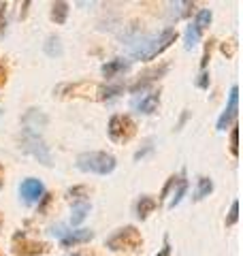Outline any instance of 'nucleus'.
<instances>
[{
  "mask_svg": "<svg viewBox=\"0 0 243 256\" xmlns=\"http://www.w3.org/2000/svg\"><path fill=\"white\" fill-rule=\"evenodd\" d=\"M171 20H182V18H190L194 13V2H175L171 4Z\"/></svg>",
  "mask_w": 243,
  "mask_h": 256,
  "instance_id": "nucleus-24",
  "label": "nucleus"
},
{
  "mask_svg": "<svg viewBox=\"0 0 243 256\" xmlns=\"http://www.w3.org/2000/svg\"><path fill=\"white\" fill-rule=\"evenodd\" d=\"M177 30L175 28H164L162 32H158L156 36H150V38H143V43L136 45V50L132 52V56L136 60H143V62H150L154 60L156 56H160L162 52H166L175 41H177Z\"/></svg>",
  "mask_w": 243,
  "mask_h": 256,
  "instance_id": "nucleus-1",
  "label": "nucleus"
},
{
  "mask_svg": "<svg viewBox=\"0 0 243 256\" xmlns=\"http://www.w3.org/2000/svg\"><path fill=\"white\" fill-rule=\"evenodd\" d=\"M72 256H77V254H72Z\"/></svg>",
  "mask_w": 243,
  "mask_h": 256,
  "instance_id": "nucleus-43",
  "label": "nucleus"
},
{
  "mask_svg": "<svg viewBox=\"0 0 243 256\" xmlns=\"http://www.w3.org/2000/svg\"><path fill=\"white\" fill-rule=\"evenodd\" d=\"M104 248L111 252H139L143 248V235L136 226L128 224V226H122L111 237H107Z\"/></svg>",
  "mask_w": 243,
  "mask_h": 256,
  "instance_id": "nucleus-3",
  "label": "nucleus"
},
{
  "mask_svg": "<svg viewBox=\"0 0 243 256\" xmlns=\"http://www.w3.org/2000/svg\"><path fill=\"white\" fill-rule=\"evenodd\" d=\"M68 230H66V226H62V224H58V226H52L50 228V235H54V237H58V239H62L64 235H66Z\"/></svg>",
  "mask_w": 243,
  "mask_h": 256,
  "instance_id": "nucleus-34",
  "label": "nucleus"
},
{
  "mask_svg": "<svg viewBox=\"0 0 243 256\" xmlns=\"http://www.w3.org/2000/svg\"><path fill=\"white\" fill-rule=\"evenodd\" d=\"M28 6H30V2H24V4H22V13H20V18H22V20L26 18V13H28Z\"/></svg>",
  "mask_w": 243,
  "mask_h": 256,
  "instance_id": "nucleus-37",
  "label": "nucleus"
},
{
  "mask_svg": "<svg viewBox=\"0 0 243 256\" xmlns=\"http://www.w3.org/2000/svg\"><path fill=\"white\" fill-rule=\"evenodd\" d=\"M220 52L226 56V58H232L234 52H237V43H234V38H232V41H224L220 45Z\"/></svg>",
  "mask_w": 243,
  "mask_h": 256,
  "instance_id": "nucleus-30",
  "label": "nucleus"
},
{
  "mask_svg": "<svg viewBox=\"0 0 243 256\" xmlns=\"http://www.w3.org/2000/svg\"><path fill=\"white\" fill-rule=\"evenodd\" d=\"M212 20H214L212 9H198V11H196V20H194L192 24H194V26H196L200 32H205V30L209 28V24H212Z\"/></svg>",
  "mask_w": 243,
  "mask_h": 256,
  "instance_id": "nucleus-25",
  "label": "nucleus"
},
{
  "mask_svg": "<svg viewBox=\"0 0 243 256\" xmlns=\"http://www.w3.org/2000/svg\"><path fill=\"white\" fill-rule=\"evenodd\" d=\"M239 220V201L234 198L230 203V210H228V216H226V226H234Z\"/></svg>",
  "mask_w": 243,
  "mask_h": 256,
  "instance_id": "nucleus-26",
  "label": "nucleus"
},
{
  "mask_svg": "<svg viewBox=\"0 0 243 256\" xmlns=\"http://www.w3.org/2000/svg\"><path fill=\"white\" fill-rule=\"evenodd\" d=\"M0 118H2V109H0Z\"/></svg>",
  "mask_w": 243,
  "mask_h": 256,
  "instance_id": "nucleus-42",
  "label": "nucleus"
},
{
  "mask_svg": "<svg viewBox=\"0 0 243 256\" xmlns=\"http://www.w3.org/2000/svg\"><path fill=\"white\" fill-rule=\"evenodd\" d=\"M124 92V86L122 84H116V86H100L98 90H96V98L98 100H111L116 98L118 94Z\"/></svg>",
  "mask_w": 243,
  "mask_h": 256,
  "instance_id": "nucleus-22",
  "label": "nucleus"
},
{
  "mask_svg": "<svg viewBox=\"0 0 243 256\" xmlns=\"http://www.w3.org/2000/svg\"><path fill=\"white\" fill-rule=\"evenodd\" d=\"M156 256H171V244H168V237H164V246L160 248V252Z\"/></svg>",
  "mask_w": 243,
  "mask_h": 256,
  "instance_id": "nucleus-35",
  "label": "nucleus"
},
{
  "mask_svg": "<svg viewBox=\"0 0 243 256\" xmlns=\"http://www.w3.org/2000/svg\"><path fill=\"white\" fill-rule=\"evenodd\" d=\"M88 196H90V190H88V186H72L66 192V201L72 203V205L88 203Z\"/></svg>",
  "mask_w": 243,
  "mask_h": 256,
  "instance_id": "nucleus-20",
  "label": "nucleus"
},
{
  "mask_svg": "<svg viewBox=\"0 0 243 256\" xmlns=\"http://www.w3.org/2000/svg\"><path fill=\"white\" fill-rule=\"evenodd\" d=\"M107 134L113 143H128L134 134H136V122L130 118V116H122V114H116L111 116L109 120V126H107Z\"/></svg>",
  "mask_w": 243,
  "mask_h": 256,
  "instance_id": "nucleus-5",
  "label": "nucleus"
},
{
  "mask_svg": "<svg viewBox=\"0 0 243 256\" xmlns=\"http://www.w3.org/2000/svg\"><path fill=\"white\" fill-rule=\"evenodd\" d=\"M196 88H200V90H209V73L207 70H200V75L196 79Z\"/></svg>",
  "mask_w": 243,
  "mask_h": 256,
  "instance_id": "nucleus-33",
  "label": "nucleus"
},
{
  "mask_svg": "<svg viewBox=\"0 0 243 256\" xmlns=\"http://www.w3.org/2000/svg\"><path fill=\"white\" fill-rule=\"evenodd\" d=\"M6 2H0V34L6 32Z\"/></svg>",
  "mask_w": 243,
  "mask_h": 256,
  "instance_id": "nucleus-32",
  "label": "nucleus"
},
{
  "mask_svg": "<svg viewBox=\"0 0 243 256\" xmlns=\"http://www.w3.org/2000/svg\"><path fill=\"white\" fill-rule=\"evenodd\" d=\"M158 105H160V92H148V94H143L141 98L132 100V107L139 111V114H143V116L156 114Z\"/></svg>",
  "mask_w": 243,
  "mask_h": 256,
  "instance_id": "nucleus-11",
  "label": "nucleus"
},
{
  "mask_svg": "<svg viewBox=\"0 0 243 256\" xmlns=\"http://www.w3.org/2000/svg\"><path fill=\"white\" fill-rule=\"evenodd\" d=\"M148 152H152V146H150V148H145V150H141V152H136V154H134V160H141L145 154H148Z\"/></svg>",
  "mask_w": 243,
  "mask_h": 256,
  "instance_id": "nucleus-36",
  "label": "nucleus"
},
{
  "mask_svg": "<svg viewBox=\"0 0 243 256\" xmlns=\"http://www.w3.org/2000/svg\"><path fill=\"white\" fill-rule=\"evenodd\" d=\"M22 122L26 128H32V130H36V128H43L47 124V116L40 114L38 109H28L26 116L22 118Z\"/></svg>",
  "mask_w": 243,
  "mask_h": 256,
  "instance_id": "nucleus-16",
  "label": "nucleus"
},
{
  "mask_svg": "<svg viewBox=\"0 0 243 256\" xmlns=\"http://www.w3.org/2000/svg\"><path fill=\"white\" fill-rule=\"evenodd\" d=\"M68 13H70V4H68V2H54V4H52V13H50V18H52V22H54V24H58V26H62V24H66Z\"/></svg>",
  "mask_w": 243,
  "mask_h": 256,
  "instance_id": "nucleus-17",
  "label": "nucleus"
},
{
  "mask_svg": "<svg viewBox=\"0 0 243 256\" xmlns=\"http://www.w3.org/2000/svg\"><path fill=\"white\" fill-rule=\"evenodd\" d=\"M96 92L98 90V86H94L90 82H79V84H64V86H58L54 90V94H62V92H66L64 96H68V98H72V96H90V92Z\"/></svg>",
  "mask_w": 243,
  "mask_h": 256,
  "instance_id": "nucleus-10",
  "label": "nucleus"
},
{
  "mask_svg": "<svg viewBox=\"0 0 243 256\" xmlns=\"http://www.w3.org/2000/svg\"><path fill=\"white\" fill-rule=\"evenodd\" d=\"M128 68H130V60H126V58H116V60L104 62L102 66H100V73H102V77L109 82V79H116V77H120V75H124Z\"/></svg>",
  "mask_w": 243,
  "mask_h": 256,
  "instance_id": "nucleus-12",
  "label": "nucleus"
},
{
  "mask_svg": "<svg viewBox=\"0 0 243 256\" xmlns=\"http://www.w3.org/2000/svg\"><path fill=\"white\" fill-rule=\"evenodd\" d=\"M90 203H79V205H72V214H70V224L72 226H79L81 222L88 218V214H90Z\"/></svg>",
  "mask_w": 243,
  "mask_h": 256,
  "instance_id": "nucleus-23",
  "label": "nucleus"
},
{
  "mask_svg": "<svg viewBox=\"0 0 243 256\" xmlns=\"http://www.w3.org/2000/svg\"><path fill=\"white\" fill-rule=\"evenodd\" d=\"M77 169L94 175H111L118 166V160L109 152H84L77 156Z\"/></svg>",
  "mask_w": 243,
  "mask_h": 256,
  "instance_id": "nucleus-2",
  "label": "nucleus"
},
{
  "mask_svg": "<svg viewBox=\"0 0 243 256\" xmlns=\"http://www.w3.org/2000/svg\"><path fill=\"white\" fill-rule=\"evenodd\" d=\"M43 52L50 56V58H60L64 54V47H62V41L58 34H50L47 36V41L43 43Z\"/></svg>",
  "mask_w": 243,
  "mask_h": 256,
  "instance_id": "nucleus-18",
  "label": "nucleus"
},
{
  "mask_svg": "<svg viewBox=\"0 0 243 256\" xmlns=\"http://www.w3.org/2000/svg\"><path fill=\"white\" fill-rule=\"evenodd\" d=\"M200 36H202V32L196 28V26H194V24L190 22L188 24V28H186V34H184V47H186V50H192V47H196L198 45V41H200Z\"/></svg>",
  "mask_w": 243,
  "mask_h": 256,
  "instance_id": "nucleus-21",
  "label": "nucleus"
},
{
  "mask_svg": "<svg viewBox=\"0 0 243 256\" xmlns=\"http://www.w3.org/2000/svg\"><path fill=\"white\" fill-rule=\"evenodd\" d=\"M50 252V244L30 239L24 230L13 235V254L15 256H40Z\"/></svg>",
  "mask_w": 243,
  "mask_h": 256,
  "instance_id": "nucleus-6",
  "label": "nucleus"
},
{
  "mask_svg": "<svg viewBox=\"0 0 243 256\" xmlns=\"http://www.w3.org/2000/svg\"><path fill=\"white\" fill-rule=\"evenodd\" d=\"M94 239V230L90 228H75V230H68L66 235L60 239V246L62 248H72V246H79V244H88Z\"/></svg>",
  "mask_w": 243,
  "mask_h": 256,
  "instance_id": "nucleus-13",
  "label": "nucleus"
},
{
  "mask_svg": "<svg viewBox=\"0 0 243 256\" xmlns=\"http://www.w3.org/2000/svg\"><path fill=\"white\" fill-rule=\"evenodd\" d=\"M237 109H239V86H232L230 92H228V105H226V109L222 111V116L218 118V130L224 132L226 128L234 122Z\"/></svg>",
  "mask_w": 243,
  "mask_h": 256,
  "instance_id": "nucleus-9",
  "label": "nucleus"
},
{
  "mask_svg": "<svg viewBox=\"0 0 243 256\" xmlns=\"http://www.w3.org/2000/svg\"><path fill=\"white\" fill-rule=\"evenodd\" d=\"M214 38H209L205 43V52H202V58H200V70H207V64L212 60V50H214Z\"/></svg>",
  "mask_w": 243,
  "mask_h": 256,
  "instance_id": "nucleus-28",
  "label": "nucleus"
},
{
  "mask_svg": "<svg viewBox=\"0 0 243 256\" xmlns=\"http://www.w3.org/2000/svg\"><path fill=\"white\" fill-rule=\"evenodd\" d=\"M2 82H6V68L0 64V84H2Z\"/></svg>",
  "mask_w": 243,
  "mask_h": 256,
  "instance_id": "nucleus-38",
  "label": "nucleus"
},
{
  "mask_svg": "<svg viewBox=\"0 0 243 256\" xmlns=\"http://www.w3.org/2000/svg\"><path fill=\"white\" fill-rule=\"evenodd\" d=\"M186 120H188V114H184V116H182V120H180V124H177V130H180V128L184 126V122H186Z\"/></svg>",
  "mask_w": 243,
  "mask_h": 256,
  "instance_id": "nucleus-40",
  "label": "nucleus"
},
{
  "mask_svg": "<svg viewBox=\"0 0 243 256\" xmlns=\"http://www.w3.org/2000/svg\"><path fill=\"white\" fill-rule=\"evenodd\" d=\"M52 201H54V194H50V192H45L43 198L38 201V214H45V212H47V207L52 205Z\"/></svg>",
  "mask_w": 243,
  "mask_h": 256,
  "instance_id": "nucleus-31",
  "label": "nucleus"
},
{
  "mask_svg": "<svg viewBox=\"0 0 243 256\" xmlns=\"http://www.w3.org/2000/svg\"><path fill=\"white\" fill-rule=\"evenodd\" d=\"M156 207H158L156 198L143 194L139 201H136V218H139V220H148V216L156 212Z\"/></svg>",
  "mask_w": 243,
  "mask_h": 256,
  "instance_id": "nucleus-15",
  "label": "nucleus"
},
{
  "mask_svg": "<svg viewBox=\"0 0 243 256\" xmlns=\"http://www.w3.org/2000/svg\"><path fill=\"white\" fill-rule=\"evenodd\" d=\"M168 64H160V66H154V68H148V70H143V73L139 75V79H136V84L130 86V94H139V92H145L152 84H156L160 82L162 77H164L168 73Z\"/></svg>",
  "mask_w": 243,
  "mask_h": 256,
  "instance_id": "nucleus-7",
  "label": "nucleus"
},
{
  "mask_svg": "<svg viewBox=\"0 0 243 256\" xmlns=\"http://www.w3.org/2000/svg\"><path fill=\"white\" fill-rule=\"evenodd\" d=\"M214 180L212 178H198V182H196V190H194V201H202L205 196H209L214 192Z\"/></svg>",
  "mask_w": 243,
  "mask_h": 256,
  "instance_id": "nucleus-19",
  "label": "nucleus"
},
{
  "mask_svg": "<svg viewBox=\"0 0 243 256\" xmlns=\"http://www.w3.org/2000/svg\"><path fill=\"white\" fill-rule=\"evenodd\" d=\"M43 194H45V186H43V182L36 178H26L20 184V196L26 205L38 203L40 198H43Z\"/></svg>",
  "mask_w": 243,
  "mask_h": 256,
  "instance_id": "nucleus-8",
  "label": "nucleus"
},
{
  "mask_svg": "<svg viewBox=\"0 0 243 256\" xmlns=\"http://www.w3.org/2000/svg\"><path fill=\"white\" fill-rule=\"evenodd\" d=\"M175 184H177V175H171V178L166 180V184H164V188H162V192H160V196H158V201H164V198H168L173 194V188H175Z\"/></svg>",
  "mask_w": 243,
  "mask_h": 256,
  "instance_id": "nucleus-27",
  "label": "nucleus"
},
{
  "mask_svg": "<svg viewBox=\"0 0 243 256\" xmlns=\"http://www.w3.org/2000/svg\"><path fill=\"white\" fill-rule=\"evenodd\" d=\"M20 148L30 154L34 160H38L40 164L45 166H52L54 164V158H52V152L50 148L45 146L43 137L38 134V130H32V128H22V137H20Z\"/></svg>",
  "mask_w": 243,
  "mask_h": 256,
  "instance_id": "nucleus-4",
  "label": "nucleus"
},
{
  "mask_svg": "<svg viewBox=\"0 0 243 256\" xmlns=\"http://www.w3.org/2000/svg\"><path fill=\"white\" fill-rule=\"evenodd\" d=\"M239 130H237V124L232 126V130H230V154L237 158L239 156Z\"/></svg>",
  "mask_w": 243,
  "mask_h": 256,
  "instance_id": "nucleus-29",
  "label": "nucleus"
},
{
  "mask_svg": "<svg viewBox=\"0 0 243 256\" xmlns=\"http://www.w3.org/2000/svg\"><path fill=\"white\" fill-rule=\"evenodd\" d=\"M188 188H190V184H188V180H186V171H182L180 175H177V184H175V188H173L171 201H168V210H175V207L182 203V198L186 196Z\"/></svg>",
  "mask_w": 243,
  "mask_h": 256,
  "instance_id": "nucleus-14",
  "label": "nucleus"
},
{
  "mask_svg": "<svg viewBox=\"0 0 243 256\" xmlns=\"http://www.w3.org/2000/svg\"><path fill=\"white\" fill-rule=\"evenodd\" d=\"M0 228H2V214H0Z\"/></svg>",
  "mask_w": 243,
  "mask_h": 256,
  "instance_id": "nucleus-41",
  "label": "nucleus"
},
{
  "mask_svg": "<svg viewBox=\"0 0 243 256\" xmlns=\"http://www.w3.org/2000/svg\"><path fill=\"white\" fill-rule=\"evenodd\" d=\"M4 186V166H2V162H0V188Z\"/></svg>",
  "mask_w": 243,
  "mask_h": 256,
  "instance_id": "nucleus-39",
  "label": "nucleus"
}]
</instances>
